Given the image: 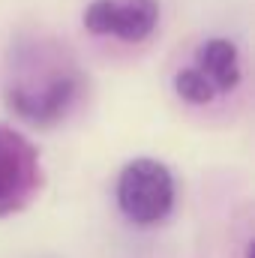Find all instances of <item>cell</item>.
I'll return each mask as SVG.
<instances>
[{
  "mask_svg": "<svg viewBox=\"0 0 255 258\" xmlns=\"http://www.w3.org/2000/svg\"><path fill=\"white\" fill-rule=\"evenodd\" d=\"M81 72L51 39L18 42L9 57L3 99L15 117L30 126H54L72 111L81 93Z\"/></svg>",
  "mask_w": 255,
  "mask_h": 258,
  "instance_id": "cell-1",
  "label": "cell"
},
{
  "mask_svg": "<svg viewBox=\"0 0 255 258\" xmlns=\"http://www.w3.org/2000/svg\"><path fill=\"white\" fill-rule=\"evenodd\" d=\"M117 207L132 225H156L174 207V174L159 159H132L117 177Z\"/></svg>",
  "mask_w": 255,
  "mask_h": 258,
  "instance_id": "cell-2",
  "label": "cell"
},
{
  "mask_svg": "<svg viewBox=\"0 0 255 258\" xmlns=\"http://www.w3.org/2000/svg\"><path fill=\"white\" fill-rule=\"evenodd\" d=\"M42 189L39 150L27 135L0 123V216L24 210Z\"/></svg>",
  "mask_w": 255,
  "mask_h": 258,
  "instance_id": "cell-3",
  "label": "cell"
},
{
  "mask_svg": "<svg viewBox=\"0 0 255 258\" xmlns=\"http://www.w3.org/2000/svg\"><path fill=\"white\" fill-rule=\"evenodd\" d=\"M159 21V0H93L81 24L93 36H114L120 42H144Z\"/></svg>",
  "mask_w": 255,
  "mask_h": 258,
  "instance_id": "cell-4",
  "label": "cell"
},
{
  "mask_svg": "<svg viewBox=\"0 0 255 258\" xmlns=\"http://www.w3.org/2000/svg\"><path fill=\"white\" fill-rule=\"evenodd\" d=\"M198 69L210 78L216 93H231L240 84V57L234 42L228 39H207L198 48Z\"/></svg>",
  "mask_w": 255,
  "mask_h": 258,
  "instance_id": "cell-5",
  "label": "cell"
},
{
  "mask_svg": "<svg viewBox=\"0 0 255 258\" xmlns=\"http://www.w3.org/2000/svg\"><path fill=\"white\" fill-rule=\"evenodd\" d=\"M174 90L183 102H192V105H207L216 99V87L210 84V78L198 69V66H189V69H180L174 75Z\"/></svg>",
  "mask_w": 255,
  "mask_h": 258,
  "instance_id": "cell-6",
  "label": "cell"
}]
</instances>
